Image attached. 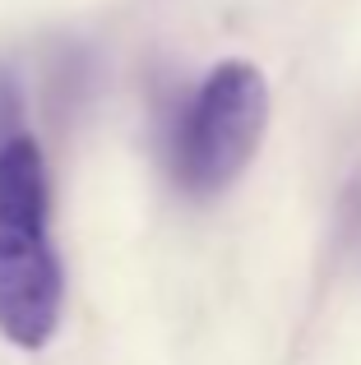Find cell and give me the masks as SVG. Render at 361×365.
I'll return each instance as SVG.
<instances>
[{
  "mask_svg": "<svg viewBox=\"0 0 361 365\" xmlns=\"http://www.w3.org/2000/svg\"><path fill=\"white\" fill-rule=\"evenodd\" d=\"M269 134V79L255 61H218L180 102L167 167L180 195L213 199L245 176Z\"/></svg>",
  "mask_w": 361,
  "mask_h": 365,
  "instance_id": "obj_2",
  "label": "cell"
},
{
  "mask_svg": "<svg viewBox=\"0 0 361 365\" xmlns=\"http://www.w3.org/2000/svg\"><path fill=\"white\" fill-rule=\"evenodd\" d=\"M19 116H24V98H19V83L9 79L5 70H0V148H5L9 139H19Z\"/></svg>",
  "mask_w": 361,
  "mask_h": 365,
  "instance_id": "obj_3",
  "label": "cell"
},
{
  "mask_svg": "<svg viewBox=\"0 0 361 365\" xmlns=\"http://www.w3.org/2000/svg\"><path fill=\"white\" fill-rule=\"evenodd\" d=\"M65 268L51 241V176L42 143L19 134L0 148V338L42 351L61 329Z\"/></svg>",
  "mask_w": 361,
  "mask_h": 365,
  "instance_id": "obj_1",
  "label": "cell"
}]
</instances>
